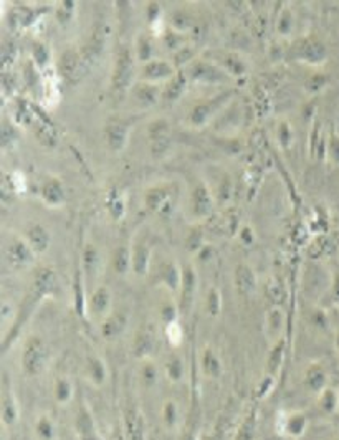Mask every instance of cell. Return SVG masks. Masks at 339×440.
<instances>
[{"mask_svg": "<svg viewBox=\"0 0 339 440\" xmlns=\"http://www.w3.org/2000/svg\"><path fill=\"white\" fill-rule=\"evenodd\" d=\"M131 76H132V61H131V55L128 50H123L119 53V58L116 63V70H115V78H112V83H115V88L116 89H123L129 85L131 81Z\"/></svg>", "mask_w": 339, "mask_h": 440, "instance_id": "cell-1", "label": "cell"}, {"mask_svg": "<svg viewBox=\"0 0 339 440\" xmlns=\"http://www.w3.org/2000/svg\"><path fill=\"white\" fill-rule=\"evenodd\" d=\"M61 73L65 75L68 81H76L78 78H81V75L84 73L83 60L72 50L65 52L61 57Z\"/></svg>", "mask_w": 339, "mask_h": 440, "instance_id": "cell-2", "label": "cell"}, {"mask_svg": "<svg viewBox=\"0 0 339 440\" xmlns=\"http://www.w3.org/2000/svg\"><path fill=\"white\" fill-rule=\"evenodd\" d=\"M210 197H209V192L206 191V187L199 186L194 191V195H192V209L195 215H199V217H202V215H207L210 212Z\"/></svg>", "mask_w": 339, "mask_h": 440, "instance_id": "cell-3", "label": "cell"}, {"mask_svg": "<svg viewBox=\"0 0 339 440\" xmlns=\"http://www.w3.org/2000/svg\"><path fill=\"white\" fill-rule=\"evenodd\" d=\"M167 75H171V66L166 65V63H162V61L149 63V65L144 68V76L149 80H161Z\"/></svg>", "mask_w": 339, "mask_h": 440, "instance_id": "cell-4", "label": "cell"}, {"mask_svg": "<svg viewBox=\"0 0 339 440\" xmlns=\"http://www.w3.org/2000/svg\"><path fill=\"white\" fill-rule=\"evenodd\" d=\"M41 361H43V349H41V346L38 344H33L28 348V351L25 354V364L28 369H32V371H37V369L40 367Z\"/></svg>", "mask_w": 339, "mask_h": 440, "instance_id": "cell-5", "label": "cell"}, {"mask_svg": "<svg viewBox=\"0 0 339 440\" xmlns=\"http://www.w3.org/2000/svg\"><path fill=\"white\" fill-rule=\"evenodd\" d=\"M108 139H109L111 148H115L116 151L123 149V146L126 143V129L119 124L111 126L108 131Z\"/></svg>", "mask_w": 339, "mask_h": 440, "instance_id": "cell-6", "label": "cell"}, {"mask_svg": "<svg viewBox=\"0 0 339 440\" xmlns=\"http://www.w3.org/2000/svg\"><path fill=\"white\" fill-rule=\"evenodd\" d=\"M28 239H30V243L33 245V248H37V250H43L48 245V234L38 225L30 228V232H28Z\"/></svg>", "mask_w": 339, "mask_h": 440, "instance_id": "cell-7", "label": "cell"}, {"mask_svg": "<svg viewBox=\"0 0 339 440\" xmlns=\"http://www.w3.org/2000/svg\"><path fill=\"white\" fill-rule=\"evenodd\" d=\"M237 283L240 286V290L243 293L250 291L253 288V275L250 273V270L246 267H240L237 271Z\"/></svg>", "mask_w": 339, "mask_h": 440, "instance_id": "cell-8", "label": "cell"}, {"mask_svg": "<svg viewBox=\"0 0 339 440\" xmlns=\"http://www.w3.org/2000/svg\"><path fill=\"white\" fill-rule=\"evenodd\" d=\"M9 258L10 260L18 262V263H24L30 258V251H28V248L24 245V243H13L9 250Z\"/></svg>", "mask_w": 339, "mask_h": 440, "instance_id": "cell-9", "label": "cell"}, {"mask_svg": "<svg viewBox=\"0 0 339 440\" xmlns=\"http://www.w3.org/2000/svg\"><path fill=\"white\" fill-rule=\"evenodd\" d=\"M43 195H45V199L48 202H52V204L60 202L61 200V187H60V184L58 182H50L48 186H45Z\"/></svg>", "mask_w": 339, "mask_h": 440, "instance_id": "cell-10", "label": "cell"}, {"mask_svg": "<svg viewBox=\"0 0 339 440\" xmlns=\"http://www.w3.org/2000/svg\"><path fill=\"white\" fill-rule=\"evenodd\" d=\"M121 328H123V318L115 316V318H111L108 321V325L104 326V331H106L108 336H111V334H116L119 330H121Z\"/></svg>", "mask_w": 339, "mask_h": 440, "instance_id": "cell-11", "label": "cell"}, {"mask_svg": "<svg viewBox=\"0 0 339 440\" xmlns=\"http://www.w3.org/2000/svg\"><path fill=\"white\" fill-rule=\"evenodd\" d=\"M164 199H166V194L162 191H159V189H154V191L147 195V204H149V207L156 209Z\"/></svg>", "mask_w": 339, "mask_h": 440, "instance_id": "cell-12", "label": "cell"}, {"mask_svg": "<svg viewBox=\"0 0 339 440\" xmlns=\"http://www.w3.org/2000/svg\"><path fill=\"white\" fill-rule=\"evenodd\" d=\"M116 268L118 271H124L126 270V265H128V250L126 248H119L116 251Z\"/></svg>", "mask_w": 339, "mask_h": 440, "instance_id": "cell-13", "label": "cell"}, {"mask_svg": "<svg viewBox=\"0 0 339 440\" xmlns=\"http://www.w3.org/2000/svg\"><path fill=\"white\" fill-rule=\"evenodd\" d=\"M182 88H184L182 80H175L174 83H171V85H169V88H167V96L171 98V100H174V98H177V96L180 95Z\"/></svg>", "mask_w": 339, "mask_h": 440, "instance_id": "cell-14", "label": "cell"}, {"mask_svg": "<svg viewBox=\"0 0 339 440\" xmlns=\"http://www.w3.org/2000/svg\"><path fill=\"white\" fill-rule=\"evenodd\" d=\"M206 118H207V108H206V106H197V108L194 109L192 120H194L195 124L204 123V121H206Z\"/></svg>", "mask_w": 339, "mask_h": 440, "instance_id": "cell-15", "label": "cell"}, {"mask_svg": "<svg viewBox=\"0 0 339 440\" xmlns=\"http://www.w3.org/2000/svg\"><path fill=\"white\" fill-rule=\"evenodd\" d=\"M147 260V251H146V248H138L136 250V270L139 271V268L143 270V267H144V262Z\"/></svg>", "mask_w": 339, "mask_h": 440, "instance_id": "cell-16", "label": "cell"}, {"mask_svg": "<svg viewBox=\"0 0 339 440\" xmlns=\"http://www.w3.org/2000/svg\"><path fill=\"white\" fill-rule=\"evenodd\" d=\"M93 305H95V308H96V310H103V306L106 305V293H104L103 290L96 293Z\"/></svg>", "mask_w": 339, "mask_h": 440, "instance_id": "cell-17", "label": "cell"}]
</instances>
